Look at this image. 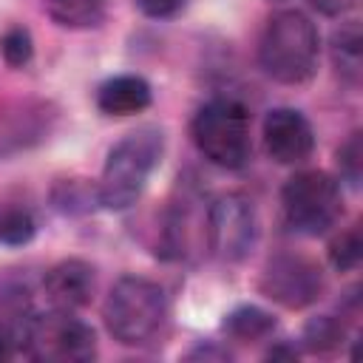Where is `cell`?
<instances>
[{
	"instance_id": "1",
	"label": "cell",
	"mask_w": 363,
	"mask_h": 363,
	"mask_svg": "<svg viewBox=\"0 0 363 363\" xmlns=\"http://www.w3.org/2000/svg\"><path fill=\"white\" fill-rule=\"evenodd\" d=\"M320 37L315 23L298 9H281L269 14L261 43H258V62L267 77L284 85H301L312 79L318 68Z\"/></svg>"
},
{
	"instance_id": "2",
	"label": "cell",
	"mask_w": 363,
	"mask_h": 363,
	"mask_svg": "<svg viewBox=\"0 0 363 363\" xmlns=\"http://www.w3.org/2000/svg\"><path fill=\"white\" fill-rule=\"evenodd\" d=\"M162 153H164V133L153 125L136 128L128 136H122L105 159L96 184V201L108 210L130 207L142 196L153 170L159 167Z\"/></svg>"
},
{
	"instance_id": "3",
	"label": "cell",
	"mask_w": 363,
	"mask_h": 363,
	"mask_svg": "<svg viewBox=\"0 0 363 363\" xmlns=\"http://www.w3.org/2000/svg\"><path fill=\"white\" fill-rule=\"evenodd\" d=\"M102 318L122 346H147L167 323V295L150 278L122 275L105 298Z\"/></svg>"
},
{
	"instance_id": "4",
	"label": "cell",
	"mask_w": 363,
	"mask_h": 363,
	"mask_svg": "<svg viewBox=\"0 0 363 363\" xmlns=\"http://www.w3.org/2000/svg\"><path fill=\"white\" fill-rule=\"evenodd\" d=\"M193 142L199 153L224 170H238L250 162L252 139H250V116L244 105L233 99H213L193 116L190 125Z\"/></svg>"
},
{
	"instance_id": "5",
	"label": "cell",
	"mask_w": 363,
	"mask_h": 363,
	"mask_svg": "<svg viewBox=\"0 0 363 363\" xmlns=\"http://www.w3.org/2000/svg\"><path fill=\"white\" fill-rule=\"evenodd\" d=\"M14 343L34 360H91L96 354V337L88 323L74 312L51 309L48 315H26L14 329Z\"/></svg>"
},
{
	"instance_id": "6",
	"label": "cell",
	"mask_w": 363,
	"mask_h": 363,
	"mask_svg": "<svg viewBox=\"0 0 363 363\" xmlns=\"http://www.w3.org/2000/svg\"><path fill=\"white\" fill-rule=\"evenodd\" d=\"M340 187L323 170H301L281 190V207L289 230L301 235H323L340 218Z\"/></svg>"
},
{
	"instance_id": "7",
	"label": "cell",
	"mask_w": 363,
	"mask_h": 363,
	"mask_svg": "<svg viewBox=\"0 0 363 363\" xmlns=\"http://www.w3.org/2000/svg\"><path fill=\"white\" fill-rule=\"evenodd\" d=\"M204 235L218 261H227V264L244 261L258 241V216L252 201L241 193L218 196L207 207Z\"/></svg>"
},
{
	"instance_id": "8",
	"label": "cell",
	"mask_w": 363,
	"mask_h": 363,
	"mask_svg": "<svg viewBox=\"0 0 363 363\" xmlns=\"http://www.w3.org/2000/svg\"><path fill=\"white\" fill-rule=\"evenodd\" d=\"M261 292L286 309H303L320 298L323 272L306 255L278 252L267 261L261 272Z\"/></svg>"
},
{
	"instance_id": "9",
	"label": "cell",
	"mask_w": 363,
	"mask_h": 363,
	"mask_svg": "<svg viewBox=\"0 0 363 363\" xmlns=\"http://www.w3.org/2000/svg\"><path fill=\"white\" fill-rule=\"evenodd\" d=\"M264 147L278 164H303L315 150V130L295 108H272L264 116Z\"/></svg>"
},
{
	"instance_id": "10",
	"label": "cell",
	"mask_w": 363,
	"mask_h": 363,
	"mask_svg": "<svg viewBox=\"0 0 363 363\" xmlns=\"http://www.w3.org/2000/svg\"><path fill=\"white\" fill-rule=\"evenodd\" d=\"M43 289H45V298H48L51 309L77 312L85 303H91V295H94V267L79 261V258L60 261V264H54L45 272Z\"/></svg>"
},
{
	"instance_id": "11",
	"label": "cell",
	"mask_w": 363,
	"mask_h": 363,
	"mask_svg": "<svg viewBox=\"0 0 363 363\" xmlns=\"http://www.w3.org/2000/svg\"><path fill=\"white\" fill-rule=\"evenodd\" d=\"M150 105V85L136 74H119L99 85L96 108L108 116H133Z\"/></svg>"
},
{
	"instance_id": "12",
	"label": "cell",
	"mask_w": 363,
	"mask_h": 363,
	"mask_svg": "<svg viewBox=\"0 0 363 363\" xmlns=\"http://www.w3.org/2000/svg\"><path fill=\"white\" fill-rule=\"evenodd\" d=\"M332 65L346 85L360 82L363 71V37L357 23H346L332 34Z\"/></svg>"
},
{
	"instance_id": "13",
	"label": "cell",
	"mask_w": 363,
	"mask_h": 363,
	"mask_svg": "<svg viewBox=\"0 0 363 363\" xmlns=\"http://www.w3.org/2000/svg\"><path fill=\"white\" fill-rule=\"evenodd\" d=\"M45 6L62 28H94L102 23L108 0H45Z\"/></svg>"
},
{
	"instance_id": "14",
	"label": "cell",
	"mask_w": 363,
	"mask_h": 363,
	"mask_svg": "<svg viewBox=\"0 0 363 363\" xmlns=\"http://www.w3.org/2000/svg\"><path fill=\"white\" fill-rule=\"evenodd\" d=\"M275 329V320L269 312L258 309V306H238L227 315L224 320V332L241 343H252V340H261L267 337L269 332Z\"/></svg>"
},
{
	"instance_id": "15",
	"label": "cell",
	"mask_w": 363,
	"mask_h": 363,
	"mask_svg": "<svg viewBox=\"0 0 363 363\" xmlns=\"http://www.w3.org/2000/svg\"><path fill=\"white\" fill-rule=\"evenodd\" d=\"M31 235H34V218L28 210L9 207L0 213V244L20 247V244H28Z\"/></svg>"
},
{
	"instance_id": "16",
	"label": "cell",
	"mask_w": 363,
	"mask_h": 363,
	"mask_svg": "<svg viewBox=\"0 0 363 363\" xmlns=\"http://www.w3.org/2000/svg\"><path fill=\"white\" fill-rule=\"evenodd\" d=\"M0 54L11 68H23L28 65L31 54H34V40L28 34V28L23 26H11L3 37H0Z\"/></svg>"
},
{
	"instance_id": "17",
	"label": "cell",
	"mask_w": 363,
	"mask_h": 363,
	"mask_svg": "<svg viewBox=\"0 0 363 363\" xmlns=\"http://www.w3.org/2000/svg\"><path fill=\"white\" fill-rule=\"evenodd\" d=\"M360 233H357V227H352V230H346V233H340L335 241H332V247H329V261H332V267L335 269H340V272H346V269H354L357 264H360Z\"/></svg>"
},
{
	"instance_id": "18",
	"label": "cell",
	"mask_w": 363,
	"mask_h": 363,
	"mask_svg": "<svg viewBox=\"0 0 363 363\" xmlns=\"http://www.w3.org/2000/svg\"><path fill=\"white\" fill-rule=\"evenodd\" d=\"M343 337V326L335 320V318H315L306 332H303V340L312 352H323V349H332L337 346Z\"/></svg>"
},
{
	"instance_id": "19",
	"label": "cell",
	"mask_w": 363,
	"mask_h": 363,
	"mask_svg": "<svg viewBox=\"0 0 363 363\" xmlns=\"http://www.w3.org/2000/svg\"><path fill=\"white\" fill-rule=\"evenodd\" d=\"M337 164H340V176L357 187L360 184V170H363V147H360V133H352L340 150H337Z\"/></svg>"
},
{
	"instance_id": "20",
	"label": "cell",
	"mask_w": 363,
	"mask_h": 363,
	"mask_svg": "<svg viewBox=\"0 0 363 363\" xmlns=\"http://www.w3.org/2000/svg\"><path fill=\"white\" fill-rule=\"evenodd\" d=\"M133 3L139 6L142 14L162 20V17H173V14H179V11L184 9L187 0H133Z\"/></svg>"
},
{
	"instance_id": "21",
	"label": "cell",
	"mask_w": 363,
	"mask_h": 363,
	"mask_svg": "<svg viewBox=\"0 0 363 363\" xmlns=\"http://www.w3.org/2000/svg\"><path fill=\"white\" fill-rule=\"evenodd\" d=\"M312 9H318L320 14H329V17H340L346 11H352L357 6V0H309Z\"/></svg>"
},
{
	"instance_id": "22",
	"label": "cell",
	"mask_w": 363,
	"mask_h": 363,
	"mask_svg": "<svg viewBox=\"0 0 363 363\" xmlns=\"http://www.w3.org/2000/svg\"><path fill=\"white\" fill-rule=\"evenodd\" d=\"M14 335L11 332H0V360H6V357H11V352H14Z\"/></svg>"
}]
</instances>
